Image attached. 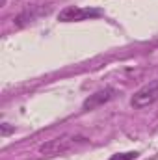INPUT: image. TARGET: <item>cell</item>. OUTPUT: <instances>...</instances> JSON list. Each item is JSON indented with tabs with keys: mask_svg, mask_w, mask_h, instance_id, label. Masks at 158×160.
Here are the masks:
<instances>
[{
	"mask_svg": "<svg viewBox=\"0 0 158 160\" xmlns=\"http://www.w3.org/2000/svg\"><path fill=\"white\" fill-rule=\"evenodd\" d=\"M86 138L80 136H71V134H63L58 138H52L48 142H45L39 147V153L45 157H56V155H63L67 151H71L77 143H84Z\"/></svg>",
	"mask_w": 158,
	"mask_h": 160,
	"instance_id": "obj_1",
	"label": "cell"
},
{
	"mask_svg": "<svg viewBox=\"0 0 158 160\" xmlns=\"http://www.w3.org/2000/svg\"><path fill=\"white\" fill-rule=\"evenodd\" d=\"M158 101V80H151L149 84L141 86L130 99V104L132 108L136 110H141V108H147L151 104H155Z\"/></svg>",
	"mask_w": 158,
	"mask_h": 160,
	"instance_id": "obj_2",
	"label": "cell"
},
{
	"mask_svg": "<svg viewBox=\"0 0 158 160\" xmlns=\"http://www.w3.org/2000/svg\"><path fill=\"white\" fill-rule=\"evenodd\" d=\"M101 15H102L101 9H93V8H78V6H67L65 9L60 11L58 21H62V22H80V21L95 19V17H101Z\"/></svg>",
	"mask_w": 158,
	"mask_h": 160,
	"instance_id": "obj_3",
	"label": "cell"
},
{
	"mask_svg": "<svg viewBox=\"0 0 158 160\" xmlns=\"http://www.w3.org/2000/svg\"><path fill=\"white\" fill-rule=\"evenodd\" d=\"M116 95V89L114 88H104L101 91H95L93 95H89L86 101H84V110H95L99 106H102L104 102L112 101Z\"/></svg>",
	"mask_w": 158,
	"mask_h": 160,
	"instance_id": "obj_4",
	"label": "cell"
},
{
	"mask_svg": "<svg viewBox=\"0 0 158 160\" xmlns=\"http://www.w3.org/2000/svg\"><path fill=\"white\" fill-rule=\"evenodd\" d=\"M48 9L50 8H28V9H24L22 13H19L17 15V19H15V24L17 26H24V24H28V22H34L39 15L43 13H48Z\"/></svg>",
	"mask_w": 158,
	"mask_h": 160,
	"instance_id": "obj_5",
	"label": "cell"
},
{
	"mask_svg": "<svg viewBox=\"0 0 158 160\" xmlns=\"http://www.w3.org/2000/svg\"><path fill=\"white\" fill-rule=\"evenodd\" d=\"M138 157L136 151H128V153H119V155H114L110 160H134Z\"/></svg>",
	"mask_w": 158,
	"mask_h": 160,
	"instance_id": "obj_6",
	"label": "cell"
},
{
	"mask_svg": "<svg viewBox=\"0 0 158 160\" xmlns=\"http://www.w3.org/2000/svg\"><path fill=\"white\" fill-rule=\"evenodd\" d=\"M11 130H13V128H9V127H7V123H4V125H2V134H4V136H6V134H9Z\"/></svg>",
	"mask_w": 158,
	"mask_h": 160,
	"instance_id": "obj_7",
	"label": "cell"
}]
</instances>
